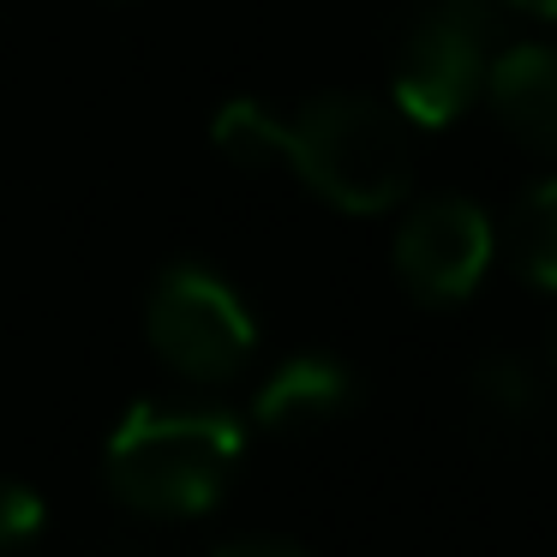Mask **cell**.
Listing matches in <instances>:
<instances>
[{"label":"cell","instance_id":"1","mask_svg":"<svg viewBox=\"0 0 557 557\" xmlns=\"http://www.w3.org/2000/svg\"><path fill=\"white\" fill-rule=\"evenodd\" d=\"M222 157L246 169H294L324 205L348 216H377L389 210L413 181V145L408 121L377 97H318L294 121L258 109V102H228L216 114Z\"/></svg>","mask_w":557,"mask_h":557},{"label":"cell","instance_id":"2","mask_svg":"<svg viewBox=\"0 0 557 557\" xmlns=\"http://www.w3.org/2000/svg\"><path fill=\"white\" fill-rule=\"evenodd\" d=\"M240 444L228 413L138 401L109 437V485L145 516H198L240 468Z\"/></svg>","mask_w":557,"mask_h":557},{"label":"cell","instance_id":"3","mask_svg":"<svg viewBox=\"0 0 557 557\" xmlns=\"http://www.w3.org/2000/svg\"><path fill=\"white\" fill-rule=\"evenodd\" d=\"M497 42V7L492 0H425L408 25L389 73V109L408 126H449L473 109L485 90Z\"/></svg>","mask_w":557,"mask_h":557},{"label":"cell","instance_id":"4","mask_svg":"<svg viewBox=\"0 0 557 557\" xmlns=\"http://www.w3.org/2000/svg\"><path fill=\"white\" fill-rule=\"evenodd\" d=\"M145 324H150V348L198 384L234 377L258 348V324L246 312V300L198 264H174L169 276H157Z\"/></svg>","mask_w":557,"mask_h":557},{"label":"cell","instance_id":"5","mask_svg":"<svg viewBox=\"0 0 557 557\" xmlns=\"http://www.w3.org/2000/svg\"><path fill=\"white\" fill-rule=\"evenodd\" d=\"M497 252V234L480 205L468 198H425L408 210L396 234V276L408 282L413 300L456 306L480 288L485 264Z\"/></svg>","mask_w":557,"mask_h":557},{"label":"cell","instance_id":"6","mask_svg":"<svg viewBox=\"0 0 557 557\" xmlns=\"http://www.w3.org/2000/svg\"><path fill=\"white\" fill-rule=\"evenodd\" d=\"M485 102H492V114L528 150L557 157V49L521 42V49L492 54V66H485Z\"/></svg>","mask_w":557,"mask_h":557},{"label":"cell","instance_id":"7","mask_svg":"<svg viewBox=\"0 0 557 557\" xmlns=\"http://www.w3.org/2000/svg\"><path fill=\"white\" fill-rule=\"evenodd\" d=\"M348 401H354V377L324 354H300L258 389V420L270 432H306V425L336 420Z\"/></svg>","mask_w":557,"mask_h":557},{"label":"cell","instance_id":"8","mask_svg":"<svg viewBox=\"0 0 557 557\" xmlns=\"http://www.w3.org/2000/svg\"><path fill=\"white\" fill-rule=\"evenodd\" d=\"M509 258L533 288L557 294V174L509 210Z\"/></svg>","mask_w":557,"mask_h":557},{"label":"cell","instance_id":"9","mask_svg":"<svg viewBox=\"0 0 557 557\" xmlns=\"http://www.w3.org/2000/svg\"><path fill=\"white\" fill-rule=\"evenodd\" d=\"M473 401H480L485 420L516 432V425L540 420V377H533V366L521 354H497V360H485L473 372Z\"/></svg>","mask_w":557,"mask_h":557},{"label":"cell","instance_id":"10","mask_svg":"<svg viewBox=\"0 0 557 557\" xmlns=\"http://www.w3.org/2000/svg\"><path fill=\"white\" fill-rule=\"evenodd\" d=\"M42 533V497L18 480H0V552H18Z\"/></svg>","mask_w":557,"mask_h":557},{"label":"cell","instance_id":"11","mask_svg":"<svg viewBox=\"0 0 557 557\" xmlns=\"http://www.w3.org/2000/svg\"><path fill=\"white\" fill-rule=\"evenodd\" d=\"M216 557H300V552H288V545H228Z\"/></svg>","mask_w":557,"mask_h":557},{"label":"cell","instance_id":"12","mask_svg":"<svg viewBox=\"0 0 557 557\" xmlns=\"http://www.w3.org/2000/svg\"><path fill=\"white\" fill-rule=\"evenodd\" d=\"M509 7H521V13H533V18H557V0H509Z\"/></svg>","mask_w":557,"mask_h":557},{"label":"cell","instance_id":"13","mask_svg":"<svg viewBox=\"0 0 557 557\" xmlns=\"http://www.w3.org/2000/svg\"><path fill=\"white\" fill-rule=\"evenodd\" d=\"M552 372H557V324H552Z\"/></svg>","mask_w":557,"mask_h":557}]
</instances>
